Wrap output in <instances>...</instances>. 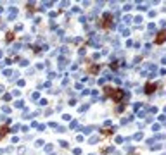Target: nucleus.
<instances>
[{
	"label": "nucleus",
	"instance_id": "1",
	"mask_svg": "<svg viewBox=\"0 0 166 155\" xmlns=\"http://www.w3.org/2000/svg\"><path fill=\"white\" fill-rule=\"evenodd\" d=\"M123 97H125V93H123L121 90H114V91H113V98H114L116 102H119Z\"/></svg>",
	"mask_w": 166,
	"mask_h": 155
},
{
	"label": "nucleus",
	"instance_id": "2",
	"mask_svg": "<svg viewBox=\"0 0 166 155\" xmlns=\"http://www.w3.org/2000/svg\"><path fill=\"white\" fill-rule=\"evenodd\" d=\"M154 90H156V85H152V83H149V85L145 86V93H152Z\"/></svg>",
	"mask_w": 166,
	"mask_h": 155
},
{
	"label": "nucleus",
	"instance_id": "3",
	"mask_svg": "<svg viewBox=\"0 0 166 155\" xmlns=\"http://www.w3.org/2000/svg\"><path fill=\"white\" fill-rule=\"evenodd\" d=\"M163 41H164V31H161L159 36L156 38V43H163Z\"/></svg>",
	"mask_w": 166,
	"mask_h": 155
}]
</instances>
